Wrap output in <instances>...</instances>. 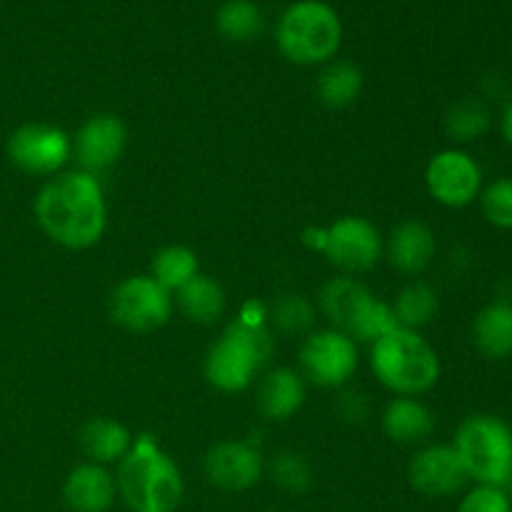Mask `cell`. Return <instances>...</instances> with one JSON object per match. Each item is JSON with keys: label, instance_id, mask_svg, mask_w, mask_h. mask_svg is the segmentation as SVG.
Returning <instances> with one entry per match:
<instances>
[{"label": "cell", "instance_id": "ffe728a7", "mask_svg": "<svg viewBox=\"0 0 512 512\" xmlns=\"http://www.w3.org/2000/svg\"><path fill=\"white\" fill-rule=\"evenodd\" d=\"M80 448L88 455L90 463H120L133 448V435L118 420L95 418L80 430Z\"/></svg>", "mask_w": 512, "mask_h": 512}, {"label": "cell", "instance_id": "52a82bcc", "mask_svg": "<svg viewBox=\"0 0 512 512\" xmlns=\"http://www.w3.org/2000/svg\"><path fill=\"white\" fill-rule=\"evenodd\" d=\"M273 350L265 325H245L235 320L205 358V378L223 393H243L250 388L260 365Z\"/></svg>", "mask_w": 512, "mask_h": 512}, {"label": "cell", "instance_id": "9a60e30c", "mask_svg": "<svg viewBox=\"0 0 512 512\" xmlns=\"http://www.w3.org/2000/svg\"><path fill=\"white\" fill-rule=\"evenodd\" d=\"M263 455L255 445L243 440H228L205 455V475L215 488L225 493H243L250 490L263 475Z\"/></svg>", "mask_w": 512, "mask_h": 512}, {"label": "cell", "instance_id": "44dd1931", "mask_svg": "<svg viewBox=\"0 0 512 512\" xmlns=\"http://www.w3.org/2000/svg\"><path fill=\"white\" fill-rule=\"evenodd\" d=\"M473 343L485 358L505 360L512 355V305L493 303L473 320Z\"/></svg>", "mask_w": 512, "mask_h": 512}, {"label": "cell", "instance_id": "ac0fdd59", "mask_svg": "<svg viewBox=\"0 0 512 512\" xmlns=\"http://www.w3.org/2000/svg\"><path fill=\"white\" fill-rule=\"evenodd\" d=\"M305 403V385L295 370L278 368L265 375L258 390V408L263 418L283 423L290 420Z\"/></svg>", "mask_w": 512, "mask_h": 512}, {"label": "cell", "instance_id": "d6a6232c", "mask_svg": "<svg viewBox=\"0 0 512 512\" xmlns=\"http://www.w3.org/2000/svg\"><path fill=\"white\" fill-rule=\"evenodd\" d=\"M503 135H505V140L512 145V100H510L508 108H505V115H503Z\"/></svg>", "mask_w": 512, "mask_h": 512}, {"label": "cell", "instance_id": "2e32d148", "mask_svg": "<svg viewBox=\"0 0 512 512\" xmlns=\"http://www.w3.org/2000/svg\"><path fill=\"white\" fill-rule=\"evenodd\" d=\"M118 483L105 465L83 463L65 478L63 500L73 512H108L113 508Z\"/></svg>", "mask_w": 512, "mask_h": 512}, {"label": "cell", "instance_id": "cb8c5ba5", "mask_svg": "<svg viewBox=\"0 0 512 512\" xmlns=\"http://www.w3.org/2000/svg\"><path fill=\"white\" fill-rule=\"evenodd\" d=\"M150 278L155 283L163 285L168 293H178L183 285H188L195 275L200 273L198 255L195 250L185 248V245H168V248H160L153 255V263H150Z\"/></svg>", "mask_w": 512, "mask_h": 512}, {"label": "cell", "instance_id": "4316f807", "mask_svg": "<svg viewBox=\"0 0 512 512\" xmlns=\"http://www.w3.org/2000/svg\"><path fill=\"white\" fill-rule=\"evenodd\" d=\"M490 128V110L478 98H463L448 110L445 115V130L453 140L470 143L480 135L488 133Z\"/></svg>", "mask_w": 512, "mask_h": 512}, {"label": "cell", "instance_id": "8fae6325", "mask_svg": "<svg viewBox=\"0 0 512 512\" xmlns=\"http://www.w3.org/2000/svg\"><path fill=\"white\" fill-rule=\"evenodd\" d=\"M428 193L445 208H465L480 195L483 173L465 150L448 148L430 158L425 168Z\"/></svg>", "mask_w": 512, "mask_h": 512}, {"label": "cell", "instance_id": "603a6c76", "mask_svg": "<svg viewBox=\"0 0 512 512\" xmlns=\"http://www.w3.org/2000/svg\"><path fill=\"white\" fill-rule=\"evenodd\" d=\"M315 90H318V100L325 108L343 110L353 105L363 93V73L355 63L335 60V63L325 65Z\"/></svg>", "mask_w": 512, "mask_h": 512}, {"label": "cell", "instance_id": "83f0119b", "mask_svg": "<svg viewBox=\"0 0 512 512\" xmlns=\"http://www.w3.org/2000/svg\"><path fill=\"white\" fill-rule=\"evenodd\" d=\"M270 475L285 493L293 495L308 493L310 485H313V468L305 460V455L293 453V450L275 455L273 463H270Z\"/></svg>", "mask_w": 512, "mask_h": 512}, {"label": "cell", "instance_id": "7a4b0ae2", "mask_svg": "<svg viewBox=\"0 0 512 512\" xmlns=\"http://www.w3.org/2000/svg\"><path fill=\"white\" fill-rule=\"evenodd\" d=\"M115 483L130 512H175L185 495L183 473L153 435L133 440L130 453L120 460Z\"/></svg>", "mask_w": 512, "mask_h": 512}, {"label": "cell", "instance_id": "f1b7e54d", "mask_svg": "<svg viewBox=\"0 0 512 512\" xmlns=\"http://www.w3.org/2000/svg\"><path fill=\"white\" fill-rule=\"evenodd\" d=\"M273 323L288 335L305 333L313 328V305L303 295H285L275 303Z\"/></svg>", "mask_w": 512, "mask_h": 512}, {"label": "cell", "instance_id": "5bb4252c", "mask_svg": "<svg viewBox=\"0 0 512 512\" xmlns=\"http://www.w3.org/2000/svg\"><path fill=\"white\" fill-rule=\"evenodd\" d=\"M408 480L420 495L448 498L460 493L470 478L453 445H428L410 460Z\"/></svg>", "mask_w": 512, "mask_h": 512}, {"label": "cell", "instance_id": "1f68e13d", "mask_svg": "<svg viewBox=\"0 0 512 512\" xmlns=\"http://www.w3.org/2000/svg\"><path fill=\"white\" fill-rule=\"evenodd\" d=\"M325 243H328V228H308L303 233V245L315 253H325Z\"/></svg>", "mask_w": 512, "mask_h": 512}, {"label": "cell", "instance_id": "7c38bea8", "mask_svg": "<svg viewBox=\"0 0 512 512\" xmlns=\"http://www.w3.org/2000/svg\"><path fill=\"white\" fill-rule=\"evenodd\" d=\"M323 255L345 273H368L383 255V238L368 218L345 215L328 228Z\"/></svg>", "mask_w": 512, "mask_h": 512}, {"label": "cell", "instance_id": "ba28073f", "mask_svg": "<svg viewBox=\"0 0 512 512\" xmlns=\"http://www.w3.org/2000/svg\"><path fill=\"white\" fill-rule=\"evenodd\" d=\"M110 315L130 333H150L163 328L173 315V298L150 275L125 278L110 295Z\"/></svg>", "mask_w": 512, "mask_h": 512}, {"label": "cell", "instance_id": "9c48e42d", "mask_svg": "<svg viewBox=\"0 0 512 512\" xmlns=\"http://www.w3.org/2000/svg\"><path fill=\"white\" fill-rule=\"evenodd\" d=\"M73 155V140L58 125L25 123L8 138V158L30 175H55Z\"/></svg>", "mask_w": 512, "mask_h": 512}, {"label": "cell", "instance_id": "484cf974", "mask_svg": "<svg viewBox=\"0 0 512 512\" xmlns=\"http://www.w3.org/2000/svg\"><path fill=\"white\" fill-rule=\"evenodd\" d=\"M393 313L400 328L418 330L428 325L435 318V313H438V295H435L430 285L410 283L395 298Z\"/></svg>", "mask_w": 512, "mask_h": 512}, {"label": "cell", "instance_id": "5b68a950", "mask_svg": "<svg viewBox=\"0 0 512 512\" xmlns=\"http://www.w3.org/2000/svg\"><path fill=\"white\" fill-rule=\"evenodd\" d=\"M458 450L470 480L488 488L512 485V428L495 415H473L455 433Z\"/></svg>", "mask_w": 512, "mask_h": 512}, {"label": "cell", "instance_id": "277c9868", "mask_svg": "<svg viewBox=\"0 0 512 512\" xmlns=\"http://www.w3.org/2000/svg\"><path fill=\"white\" fill-rule=\"evenodd\" d=\"M275 38L290 63H330L343 43V23L323 0H298L280 15Z\"/></svg>", "mask_w": 512, "mask_h": 512}, {"label": "cell", "instance_id": "3957f363", "mask_svg": "<svg viewBox=\"0 0 512 512\" xmlns=\"http://www.w3.org/2000/svg\"><path fill=\"white\" fill-rule=\"evenodd\" d=\"M370 368L385 388L403 398L428 393L440 378L438 353L418 330L410 328H395L375 340Z\"/></svg>", "mask_w": 512, "mask_h": 512}, {"label": "cell", "instance_id": "4fadbf2b", "mask_svg": "<svg viewBox=\"0 0 512 512\" xmlns=\"http://www.w3.org/2000/svg\"><path fill=\"white\" fill-rule=\"evenodd\" d=\"M128 143V128L113 113H98L85 120L75 133L73 153L85 173H103L123 158Z\"/></svg>", "mask_w": 512, "mask_h": 512}, {"label": "cell", "instance_id": "8992f818", "mask_svg": "<svg viewBox=\"0 0 512 512\" xmlns=\"http://www.w3.org/2000/svg\"><path fill=\"white\" fill-rule=\"evenodd\" d=\"M320 308L335 330L360 343H375L390 330L400 328L393 305L375 298L363 283L353 278H333L320 290Z\"/></svg>", "mask_w": 512, "mask_h": 512}, {"label": "cell", "instance_id": "f546056e", "mask_svg": "<svg viewBox=\"0 0 512 512\" xmlns=\"http://www.w3.org/2000/svg\"><path fill=\"white\" fill-rule=\"evenodd\" d=\"M483 213L495 228L512 230V178L495 180L485 188L483 198Z\"/></svg>", "mask_w": 512, "mask_h": 512}, {"label": "cell", "instance_id": "d4e9b609", "mask_svg": "<svg viewBox=\"0 0 512 512\" xmlns=\"http://www.w3.org/2000/svg\"><path fill=\"white\" fill-rule=\"evenodd\" d=\"M218 33L230 43H250L265 30L263 10L250 0H228L215 15Z\"/></svg>", "mask_w": 512, "mask_h": 512}, {"label": "cell", "instance_id": "6da1fadb", "mask_svg": "<svg viewBox=\"0 0 512 512\" xmlns=\"http://www.w3.org/2000/svg\"><path fill=\"white\" fill-rule=\"evenodd\" d=\"M35 220L43 233L63 248H93L108 225L103 185L85 170L58 175L43 185L35 198Z\"/></svg>", "mask_w": 512, "mask_h": 512}, {"label": "cell", "instance_id": "4dcf8cb0", "mask_svg": "<svg viewBox=\"0 0 512 512\" xmlns=\"http://www.w3.org/2000/svg\"><path fill=\"white\" fill-rule=\"evenodd\" d=\"M458 512H512V508L505 490L478 485V488L465 495Z\"/></svg>", "mask_w": 512, "mask_h": 512}, {"label": "cell", "instance_id": "7402d4cb", "mask_svg": "<svg viewBox=\"0 0 512 512\" xmlns=\"http://www.w3.org/2000/svg\"><path fill=\"white\" fill-rule=\"evenodd\" d=\"M178 308L193 323L210 325L223 318L225 293L220 283H215L208 275L198 273L188 285L178 290Z\"/></svg>", "mask_w": 512, "mask_h": 512}, {"label": "cell", "instance_id": "e0dca14e", "mask_svg": "<svg viewBox=\"0 0 512 512\" xmlns=\"http://www.w3.org/2000/svg\"><path fill=\"white\" fill-rule=\"evenodd\" d=\"M435 235L420 220H405L390 233L388 258L400 273L418 275L433 263L435 258Z\"/></svg>", "mask_w": 512, "mask_h": 512}, {"label": "cell", "instance_id": "30bf717a", "mask_svg": "<svg viewBox=\"0 0 512 512\" xmlns=\"http://www.w3.org/2000/svg\"><path fill=\"white\" fill-rule=\"evenodd\" d=\"M303 373L320 388H340L353 378L358 368L355 340L340 330H318L310 333L300 350Z\"/></svg>", "mask_w": 512, "mask_h": 512}, {"label": "cell", "instance_id": "d6986e66", "mask_svg": "<svg viewBox=\"0 0 512 512\" xmlns=\"http://www.w3.org/2000/svg\"><path fill=\"white\" fill-rule=\"evenodd\" d=\"M435 428V418L420 400L395 398L390 400L383 413V430L393 443L415 445L430 438Z\"/></svg>", "mask_w": 512, "mask_h": 512}]
</instances>
